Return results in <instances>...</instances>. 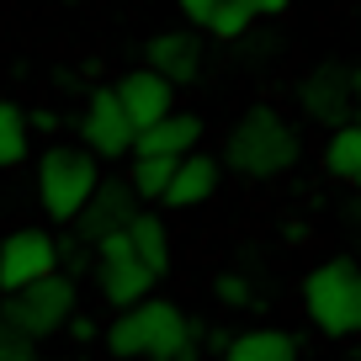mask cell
<instances>
[{"instance_id":"1","label":"cell","mask_w":361,"mask_h":361,"mask_svg":"<svg viewBox=\"0 0 361 361\" xmlns=\"http://www.w3.org/2000/svg\"><path fill=\"white\" fill-rule=\"evenodd\" d=\"M106 356L112 361H202L207 329L197 324L176 298H149L138 308H123V314L106 324L102 335Z\"/></svg>"},{"instance_id":"2","label":"cell","mask_w":361,"mask_h":361,"mask_svg":"<svg viewBox=\"0 0 361 361\" xmlns=\"http://www.w3.org/2000/svg\"><path fill=\"white\" fill-rule=\"evenodd\" d=\"M224 170L228 176H245V180H276L287 170H298L303 159V133L298 123L271 102H250L245 112L228 123L224 133Z\"/></svg>"},{"instance_id":"3","label":"cell","mask_w":361,"mask_h":361,"mask_svg":"<svg viewBox=\"0 0 361 361\" xmlns=\"http://www.w3.org/2000/svg\"><path fill=\"white\" fill-rule=\"evenodd\" d=\"M102 159L90 154L85 144H69V138H54L48 149H37V207H43L48 224H80V213L90 207V197L102 192Z\"/></svg>"},{"instance_id":"4","label":"cell","mask_w":361,"mask_h":361,"mask_svg":"<svg viewBox=\"0 0 361 361\" xmlns=\"http://www.w3.org/2000/svg\"><path fill=\"white\" fill-rule=\"evenodd\" d=\"M298 298H303V314L319 335H329V340L361 335V260L324 255L319 266L303 271Z\"/></svg>"},{"instance_id":"5","label":"cell","mask_w":361,"mask_h":361,"mask_svg":"<svg viewBox=\"0 0 361 361\" xmlns=\"http://www.w3.org/2000/svg\"><path fill=\"white\" fill-rule=\"evenodd\" d=\"M75 314H80V282H75V276H64V271L48 276V282L22 287V293H11V298H0V319L16 324L22 335H32V340L69 335Z\"/></svg>"},{"instance_id":"6","label":"cell","mask_w":361,"mask_h":361,"mask_svg":"<svg viewBox=\"0 0 361 361\" xmlns=\"http://www.w3.org/2000/svg\"><path fill=\"white\" fill-rule=\"evenodd\" d=\"M293 106H298L303 123L324 128V133L356 123V69H345V64H314V69H303L298 85H293Z\"/></svg>"},{"instance_id":"7","label":"cell","mask_w":361,"mask_h":361,"mask_svg":"<svg viewBox=\"0 0 361 361\" xmlns=\"http://www.w3.org/2000/svg\"><path fill=\"white\" fill-rule=\"evenodd\" d=\"M59 271H64V239L59 234L27 224V228H11L0 239V298L22 293L32 282H48Z\"/></svg>"},{"instance_id":"8","label":"cell","mask_w":361,"mask_h":361,"mask_svg":"<svg viewBox=\"0 0 361 361\" xmlns=\"http://www.w3.org/2000/svg\"><path fill=\"white\" fill-rule=\"evenodd\" d=\"M75 144H85L96 159H133L138 128H133V117H128L117 85H96L85 96V106H80V117H75Z\"/></svg>"},{"instance_id":"9","label":"cell","mask_w":361,"mask_h":361,"mask_svg":"<svg viewBox=\"0 0 361 361\" xmlns=\"http://www.w3.org/2000/svg\"><path fill=\"white\" fill-rule=\"evenodd\" d=\"M144 64L159 69L176 90H192V85H207V37L202 32H154L144 43Z\"/></svg>"},{"instance_id":"10","label":"cell","mask_w":361,"mask_h":361,"mask_svg":"<svg viewBox=\"0 0 361 361\" xmlns=\"http://www.w3.org/2000/svg\"><path fill=\"white\" fill-rule=\"evenodd\" d=\"M144 213V202L133 197V186L128 180H102V192L90 197V207L80 213V224H75V234L85 239L90 250L102 245V239H112V234H128V224Z\"/></svg>"},{"instance_id":"11","label":"cell","mask_w":361,"mask_h":361,"mask_svg":"<svg viewBox=\"0 0 361 361\" xmlns=\"http://www.w3.org/2000/svg\"><path fill=\"white\" fill-rule=\"evenodd\" d=\"M117 96H123V106H128V117H133L138 133L154 128V123H165V117L176 112V85H170L159 69H149V64L128 69V75L117 80Z\"/></svg>"},{"instance_id":"12","label":"cell","mask_w":361,"mask_h":361,"mask_svg":"<svg viewBox=\"0 0 361 361\" xmlns=\"http://www.w3.org/2000/svg\"><path fill=\"white\" fill-rule=\"evenodd\" d=\"M159 287V271H149L138 255H117V260H96V293H102L106 308H138L149 303Z\"/></svg>"},{"instance_id":"13","label":"cell","mask_w":361,"mask_h":361,"mask_svg":"<svg viewBox=\"0 0 361 361\" xmlns=\"http://www.w3.org/2000/svg\"><path fill=\"white\" fill-rule=\"evenodd\" d=\"M224 154H213V149H197L192 159H180L176 165V180H170L165 192V213H192V207L213 202L218 186H224Z\"/></svg>"},{"instance_id":"14","label":"cell","mask_w":361,"mask_h":361,"mask_svg":"<svg viewBox=\"0 0 361 361\" xmlns=\"http://www.w3.org/2000/svg\"><path fill=\"white\" fill-rule=\"evenodd\" d=\"M202 117L197 112H186V106H176V112L165 117V123H154V128H144L138 133V149H133V159H192L197 149H202Z\"/></svg>"},{"instance_id":"15","label":"cell","mask_w":361,"mask_h":361,"mask_svg":"<svg viewBox=\"0 0 361 361\" xmlns=\"http://www.w3.org/2000/svg\"><path fill=\"white\" fill-rule=\"evenodd\" d=\"M218 361H303L298 335L282 324H255V329H234V345Z\"/></svg>"},{"instance_id":"16","label":"cell","mask_w":361,"mask_h":361,"mask_svg":"<svg viewBox=\"0 0 361 361\" xmlns=\"http://www.w3.org/2000/svg\"><path fill=\"white\" fill-rule=\"evenodd\" d=\"M319 165H324L329 180L361 192V123H345L335 133H324V149H319Z\"/></svg>"},{"instance_id":"17","label":"cell","mask_w":361,"mask_h":361,"mask_svg":"<svg viewBox=\"0 0 361 361\" xmlns=\"http://www.w3.org/2000/svg\"><path fill=\"white\" fill-rule=\"evenodd\" d=\"M128 239H133V255L144 260L149 271H159V276L170 271V260H176V255H170V224H165L159 207H144V213L128 224Z\"/></svg>"},{"instance_id":"18","label":"cell","mask_w":361,"mask_h":361,"mask_svg":"<svg viewBox=\"0 0 361 361\" xmlns=\"http://www.w3.org/2000/svg\"><path fill=\"white\" fill-rule=\"evenodd\" d=\"M32 159V117L11 96H0V176Z\"/></svg>"},{"instance_id":"19","label":"cell","mask_w":361,"mask_h":361,"mask_svg":"<svg viewBox=\"0 0 361 361\" xmlns=\"http://www.w3.org/2000/svg\"><path fill=\"white\" fill-rule=\"evenodd\" d=\"M170 180H176V159H133L128 165V186L144 207H165Z\"/></svg>"},{"instance_id":"20","label":"cell","mask_w":361,"mask_h":361,"mask_svg":"<svg viewBox=\"0 0 361 361\" xmlns=\"http://www.w3.org/2000/svg\"><path fill=\"white\" fill-rule=\"evenodd\" d=\"M255 6L250 0H218L213 11V27H207V37H218V43H245L250 32H255Z\"/></svg>"},{"instance_id":"21","label":"cell","mask_w":361,"mask_h":361,"mask_svg":"<svg viewBox=\"0 0 361 361\" xmlns=\"http://www.w3.org/2000/svg\"><path fill=\"white\" fill-rule=\"evenodd\" d=\"M213 298H218L224 308H250V303H255V293H250V276H245V271H224V276L213 282Z\"/></svg>"},{"instance_id":"22","label":"cell","mask_w":361,"mask_h":361,"mask_svg":"<svg viewBox=\"0 0 361 361\" xmlns=\"http://www.w3.org/2000/svg\"><path fill=\"white\" fill-rule=\"evenodd\" d=\"M0 361H37V340L0 319Z\"/></svg>"},{"instance_id":"23","label":"cell","mask_w":361,"mask_h":361,"mask_svg":"<svg viewBox=\"0 0 361 361\" xmlns=\"http://www.w3.org/2000/svg\"><path fill=\"white\" fill-rule=\"evenodd\" d=\"M90 255H96V250H90L80 234H69L64 239V276H75V282H80V271L90 266Z\"/></svg>"},{"instance_id":"24","label":"cell","mask_w":361,"mask_h":361,"mask_svg":"<svg viewBox=\"0 0 361 361\" xmlns=\"http://www.w3.org/2000/svg\"><path fill=\"white\" fill-rule=\"evenodd\" d=\"M176 11L186 16V27H213V11H218V0H176Z\"/></svg>"},{"instance_id":"25","label":"cell","mask_w":361,"mask_h":361,"mask_svg":"<svg viewBox=\"0 0 361 361\" xmlns=\"http://www.w3.org/2000/svg\"><path fill=\"white\" fill-rule=\"evenodd\" d=\"M106 329L96 324V319L90 314H75V324H69V340H75V345H90V340H102Z\"/></svg>"},{"instance_id":"26","label":"cell","mask_w":361,"mask_h":361,"mask_svg":"<svg viewBox=\"0 0 361 361\" xmlns=\"http://www.w3.org/2000/svg\"><path fill=\"white\" fill-rule=\"evenodd\" d=\"M27 117H32V133H59V112L54 106H32Z\"/></svg>"},{"instance_id":"27","label":"cell","mask_w":361,"mask_h":361,"mask_svg":"<svg viewBox=\"0 0 361 361\" xmlns=\"http://www.w3.org/2000/svg\"><path fill=\"white\" fill-rule=\"evenodd\" d=\"M255 6V16H282V11H293L298 0H250Z\"/></svg>"},{"instance_id":"28","label":"cell","mask_w":361,"mask_h":361,"mask_svg":"<svg viewBox=\"0 0 361 361\" xmlns=\"http://www.w3.org/2000/svg\"><path fill=\"white\" fill-rule=\"evenodd\" d=\"M356 123H361V69H356Z\"/></svg>"},{"instance_id":"29","label":"cell","mask_w":361,"mask_h":361,"mask_svg":"<svg viewBox=\"0 0 361 361\" xmlns=\"http://www.w3.org/2000/svg\"><path fill=\"white\" fill-rule=\"evenodd\" d=\"M64 361H90V356H85V350H75V356H64Z\"/></svg>"},{"instance_id":"30","label":"cell","mask_w":361,"mask_h":361,"mask_svg":"<svg viewBox=\"0 0 361 361\" xmlns=\"http://www.w3.org/2000/svg\"><path fill=\"white\" fill-rule=\"evenodd\" d=\"M59 6H75V0H59Z\"/></svg>"},{"instance_id":"31","label":"cell","mask_w":361,"mask_h":361,"mask_svg":"<svg viewBox=\"0 0 361 361\" xmlns=\"http://www.w3.org/2000/svg\"><path fill=\"white\" fill-rule=\"evenodd\" d=\"M0 239H6V234H0Z\"/></svg>"}]
</instances>
